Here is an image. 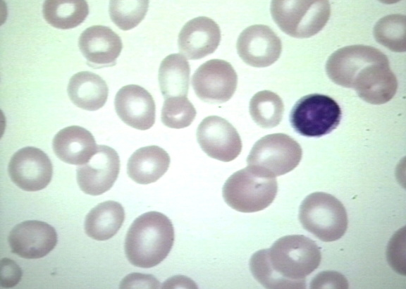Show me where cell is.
<instances>
[{
  "label": "cell",
  "instance_id": "cell-12",
  "mask_svg": "<svg viewBox=\"0 0 406 289\" xmlns=\"http://www.w3.org/2000/svg\"><path fill=\"white\" fill-rule=\"evenodd\" d=\"M388 59L375 47L351 45L336 50L328 59L326 71L336 84L350 88L355 75L365 66Z\"/></svg>",
  "mask_w": 406,
  "mask_h": 289
},
{
  "label": "cell",
  "instance_id": "cell-14",
  "mask_svg": "<svg viewBox=\"0 0 406 289\" xmlns=\"http://www.w3.org/2000/svg\"><path fill=\"white\" fill-rule=\"evenodd\" d=\"M8 240L13 253L25 259H39L55 247L58 237L51 225L40 221L29 220L13 227Z\"/></svg>",
  "mask_w": 406,
  "mask_h": 289
},
{
  "label": "cell",
  "instance_id": "cell-5",
  "mask_svg": "<svg viewBox=\"0 0 406 289\" xmlns=\"http://www.w3.org/2000/svg\"><path fill=\"white\" fill-rule=\"evenodd\" d=\"M271 13L275 23L285 34L295 38H308L321 31L331 15L326 0H274Z\"/></svg>",
  "mask_w": 406,
  "mask_h": 289
},
{
  "label": "cell",
  "instance_id": "cell-21",
  "mask_svg": "<svg viewBox=\"0 0 406 289\" xmlns=\"http://www.w3.org/2000/svg\"><path fill=\"white\" fill-rule=\"evenodd\" d=\"M68 97L78 107L96 111L106 103L109 88L106 82L97 74L81 71L73 75L67 88Z\"/></svg>",
  "mask_w": 406,
  "mask_h": 289
},
{
  "label": "cell",
  "instance_id": "cell-10",
  "mask_svg": "<svg viewBox=\"0 0 406 289\" xmlns=\"http://www.w3.org/2000/svg\"><path fill=\"white\" fill-rule=\"evenodd\" d=\"M197 140L210 157L231 161L241 152L242 142L236 129L225 118L210 116L204 118L197 129Z\"/></svg>",
  "mask_w": 406,
  "mask_h": 289
},
{
  "label": "cell",
  "instance_id": "cell-13",
  "mask_svg": "<svg viewBox=\"0 0 406 289\" xmlns=\"http://www.w3.org/2000/svg\"><path fill=\"white\" fill-rule=\"evenodd\" d=\"M236 47L241 59L257 68L267 67L276 62L282 51L278 35L267 25H254L239 35Z\"/></svg>",
  "mask_w": 406,
  "mask_h": 289
},
{
  "label": "cell",
  "instance_id": "cell-9",
  "mask_svg": "<svg viewBox=\"0 0 406 289\" xmlns=\"http://www.w3.org/2000/svg\"><path fill=\"white\" fill-rule=\"evenodd\" d=\"M11 180L20 189L35 192L51 182L53 166L49 156L41 149L25 147L11 157L8 167Z\"/></svg>",
  "mask_w": 406,
  "mask_h": 289
},
{
  "label": "cell",
  "instance_id": "cell-2",
  "mask_svg": "<svg viewBox=\"0 0 406 289\" xmlns=\"http://www.w3.org/2000/svg\"><path fill=\"white\" fill-rule=\"evenodd\" d=\"M174 239L173 223L166 215L158 211L146 212L129 228L125 239V253L133 266L152 268L168 256Z\"/></svg>",
  "mask_w": 406,
  "mask_h": 289
},
{
  "label": "cell",
  "instance_id": "cell-11",
  "mask_svg": "<svg viewBox=\"0 0 406 289\" xmlns=\"http://www.w3.org/2000/svg\"><path fill=\"white\" fill-rule=\"evenodd\" d=\"M120 171V159L116 151L106 145H97L91 159L76 168L78 184L82 192L100 195L114 184Z\"/></svg>",
  "mask_w": 406,
  "mask_h": 289
},
{
  "label": "cell",
  "instance_id": "cell-28",
  "mask_svg": "<svg viewBox=\"0 0 406 289\" xmlns=\"http://www.w3.org/2000/svg\"><path fill=\"white\" fill-rule=\"evenodd\" d=\"M196 116V110L187 97L165 99L161 119L171 128L180 129L189 126Z\"/></svg>",
  "mask_w": 406,
  "mask_h": 289
},
{
  "label": "cell",
  "instance_id": "cell-17",
  "mask_svg": "<svg viewBox=\"0 0 406 289\" xmlns=\"http://www.w3.org/2000/svg\"><path fill=\"white\" fill-rule=\"evenodd\" d=\"M221 40L218 24L206 16L187 22L178 35L179 51L189 59H199L212 54Z\"/></svg>",
  "mask_w": 406,
  "mask_h": 289
},
{
  "label": "cell",
  "instance_id": "cell-30",
  "mask_svg": "<svg viewBox=\"0 0 406 289\" xmlns=\"http://www.w3.org/2000/svg\"><path fill=\"white\" fill-rule=\"evenodd\" d=\"M159 281L151 275L131 273L125 277L120 284L121 288H159Z\"/></svg>",
  "mask_w": 406,
  "mask_h": 289
},
{
  "label": "cell",
  "instance_id": "cell-29",
  "mask_svg": "<svg viewBox=\"0 0 406 289\" xmlns=\"http://www.w3.org/2000/svg\"><path fill=\"white\" fill-rule=\"evenodd\" d=\"M0 284L2 288H11L19 283L22 277V271L18 265L8 258L0 262Z\"/></svg>",
  "mask_w": 406,
  "mask_h": 289
},
{
  "label": "cell",
  "instance_id": "cell-4",
  "mask_svg": "<svg viewBox=\"0 0 406 289\" xmlns=\"http://www.w3.org/2000/svg\"><path fill=\"white\" fill-rule=\"evenodd\" d=\"M299 219L303 228L324 242H333L345 233L348 219L344 205L326 192L309 195L302 202Z\"/></svg>",
  "mask_w": 406,
  "mask_h": 289
},
{
  "label": "cell",
  "instance_id": "cell-22",
  "mask_svg": "<svg viewBox=\"0 0 406 289\" xmlns=\"http://www.w3.org/2000/svg\"><path fill=\"white\" fill-rule=\"evenodd\" d=\"M125 219L122 205L115 201H105L92 208L85 220V230L91 238L107 240L117 233Z\"/></svg>",
  "mask_w": 406,
  "mask_h": 289
},
{
  "label": "cell",
  "instance_id": "cell-18",
  "mask_svg": "<svg viewBox=\"0 0 406 289\" xmlns=\"http://www.w3.org/2000/svg\"><path fill=\"white\" fill-rule=\"evenodd\" d=\"M78 47L90 66L101 68L115 65L123 44L110 27L93 25L81 33Z\"/></svg>",
  "mask_w": 406,
  "mask_h": 289
},
{
  "label": "cell",
  "instance_id": "cell-24",
  "mask_svg": "<svg viewBox=\"0 0 406 289\" xmlns=\"http://www.w3.org/2000/svg\"><path fill=\"white\" fill-rule=\"evenodd\" d=\"M89 7L84 0H47L44 1L42 14L51 26L68 30L81 24L87 18Z\"/></svg>",
  "mask_w": 406,
  "mask_h": 289
},
{
  "label": "cell",
  "instance_id": "cell-7",
  "mask_svg": "<svg viewBox=\"0 0 406 289\" xmlns=\"http://www.w3.org/2000/svg\"><path fill=\"white\" fill-rule=\"evenodd\" d=\"M302 150L299 143L283 133L264 136L255 142L247 158L248 166L259 168L276 177L293 171L299 164Z\"/></svg>",
  "mask_w": 406,
  "mask_h": 289
},
{
  "label": "cell",
  "instance_id": "cell-20",
  "mask_svg": "<svg viewBox=\"0 0 406 289\" xmlns=\"http://www.w3.org/2000/svg\"><path fill=\"white\" fill-rule=\"evenodd\" d=\"M168 154L160 147L150 145L136 150L127 164L128 176L135 182L146 185L159 180L168 170Z\"/></svg>",
  "mask_w": 406,
  "mask_h": 289
},
{
  "label": "cell",
  "instance_id": "cell-1",
  "mask_svg": "<svg viewBox=\"0 0 406 289\" xmlns=\"http://www.w3.org/2000/svg\"><path fill=\"white\" fill-rule=\"evenodd\" d=\"M321 250L302 235L283 236L269 249L256 252L250 258L254 278L266 288H304L306 277L319 266Z\"/></svg>",
  "mask_w": 406,
  "mask_h": 289
},
{
  "label": "cell",
  "instance_id": "cell-8",
  "mask_svg": "<svg viewBox=\"0 0 406 289\" xmlns=\"http://www.w3.org/2000/svg\"><path fill=\"white\" fill-rule=\"evenodd\" d=\"M238 75L230 63L211 59L202 64L192 77V86L196 95L209 103L228 101L235 92Z\"/></svg>",
  "mask_w": 406,
  "mask_h": 289
},
{
  "label": "cell",
  "instance_id": "cell-23",
  "mask_svg": "<svg viewBox=\"0 0 406 289\" xmlns=\"http://www.w3.org/2000/svg\"><path fill=\"white\" fill-rule=\"evenodd\" d=\"M190 73V64L180 54H169L162 60L159 69V82L165 99L187 97Z\"/></svg>",
  "mask_w": 406,
  "mask_h": 289
},
{
  "label": "cell",
  "instance_id": "cell-25",
  "mask_svg": "<svg viewBox=\"0 0 406 289\" xmlns=\"http://www.w3.org/2000/svg\"><path fill=\"white\" fill-rule=\"evenodd\" d=\"M249 111L252 120L263 128L278 125L282 120L284 104L281 98L270 90L257 92L250 99Z\"/></svg>",
  "mask_w": 406,
  "mask_h": 289
},
{
  "label": "cell",
  "instance_id": "cell-26",
  "mask_svg": "<svg viewBox=\"0 0 406 289\" xmlns=\"http://www.w3.org/2000/svg\"><path fill=\"white\" fill-rule=\"evenodd\" d=\"M405 16L400 14L381 18L374 28L376 40L393 51H405Z\"/></svg>",
  "mask_w": 406,
  "mask_h": 289
},
{
  "label": "cell",
  "instance_id": "cell-6",
  "mask_svg": "<svg viewBox=\"0 0 406 289\" xmlns=\"http://www.w3.org/2000/svg\"><path fill=\"white\" fill-rule=\"evenodd\" d=\"M341 116V109L333 98L311 94L302 97L295 104L290 114V122L300 135L320 137L335 130Z\"/></svg>",
  "mask_w": 406,
  "mask_h": 289
},
{
  "label": "cell",
  "instance_id": "cell-3",
  "mask_svg": "<svg viewBox=\"0 0 406 289\" xmlns=\"http://www.w3.org/2000/svg\"><path fill=\"white\" fill-rule=\"evenodd\" d=\"M277 192L276 177L259 168L247 166L227 179L222 195L226 203L232 209L251 213L269 207Z\"/></svg>",
  "mask_w": 406,
  "mask_h": 289
},
{
  "label": "cell",
  "instance_id": "cell-16",
  "mask_svg": "<svg viewBox=\"0 0 406 289\" xmlns=\"http://www.w3.org/2000/svg\"><path fill=\"white\" fill-rule=\"evenodd\" d=\"M115 109L119 118L134 128L145 130L155 122L156 107L151 94L137 85H128L116 93Z\"/></svg>",
  "mask_w": 406,
  "mask_h": 289
},
{
  "label": "cell",
  "instance_id": "cell-19",
  "mask_svg": "<svg viewBox=\"0 0 406 289\" xmlns=\"http://www.w3.org/2000/svg\"><path fill=\"white\" fill-rule=\"evenodd\" d=\"M56 156L73 165H83L97 152V145L92 133L85 128L72 125L59 130L52 142Z\"/></svg>",
  "mask_w": 406,
  "mask_h": 289
},
{
  "label": "cell",
  "instance_id": "cell-15",
  "mask_svg": "<svg viewBox=\"0 0 406 289\" xmlns=\"http://www.w3.org/2000/svg\"><path fill=\"white\" fill-rule=\"evenodd\" d=\"M350 88L364 102L383 104L395 94L398 80L390 70L388 59L369 64L355 77Z\"/></svg>",
  "mask_w": 406,
  "mask_h": 289
},
{
  "label": "cell",
  "instance_id": "cell-27",
  "mask_svg": "<svg viewBox=\"0 0 406 289\" xmlns=\"http://www.w3.org/2000/svg\"><path fill=\"white\" fill-rule=\"evenodd\" d=\"M149 1H110L109 12L112 21L121 30H129L137 26L144 18Z\"/></svg>",
  "mask_w": 406,
  "mask_h": 289
}]
</instances>
